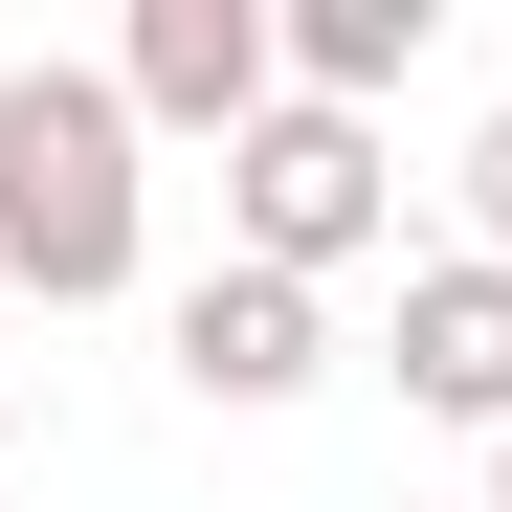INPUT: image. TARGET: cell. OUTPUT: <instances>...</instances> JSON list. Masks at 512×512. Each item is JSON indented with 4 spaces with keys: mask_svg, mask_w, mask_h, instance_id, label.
<instances>
[{
    "mask_svg": "<svg viewBox=\"0 0 512 512\" xmlns=\"http://www.w3.org/2000/svg\"><path fill=\"white\" fill-rule=\"evenodd\" d=\"M134 90L112 67H0V290L45 312H112L134 290Z\"/></svg>",
    "mask_w": 512,
    "mask_h": 512,
    "instance_id": "6da1fadb",
    "label": "cell"
},
{
    "mask_svg": "<svg viewBox=\"0 0 512 512\" xmlns=\"http://www.w3.org/2000/svg\"><path fill=\"white\" fill-rule=\"evenodd\" d=\"M379 223H401V156H379V112H312V90H290L268 134L223 156V268H290V290H334Z\"/></svg>",
    "mask_w": 512,
    "mask_h": 512,
    "instance_id": "7a4b0ae2",
    "label": "cell"
},
{
    "mask_svg": "<svg viewBox=\"0 0 512 512\" xmlns=\"http://www.w3.org/2000/svg\"><path fill=\"white\" fill-rule=\"evenodd\" d=\"M112 90H134V134H268L290 112V0H134V45H112Z\"/></svg>",
    "mask_w": 512,
    "mask_h": 512,
    "instance_id": "3957f363",
    "label": "cell"
},
{
    "mask_svg": "<svg viewBox=\"0 0 512 512\" xmlns=\"http://www.w3.org/2000/svg\"><path fill=\"white\" fill-rule=\"evenodd\" d=\"M379 357H401V401H423V423H468V446H512V268H490V245H446V268H401V334H379Z\"/></svg>",
    "mask_w": 512,
    "mask_h": 512,
    "instance_id": "277c9868",
    "label": "cell"
},
{
    "mask_svg": "<svg viewBox=\"0 0 512 512\" xmlns=\"http://www.w3.org/2000/svg\"><path fill=\"white\" fill-rule=\"evenodd\" d=\"M179 379L268 423V401H312V379H334V312H312L290 268H201V290H179Z\"/></svg>",
    "mask_w": 512,
    "mask_h": 512,
    "instance_id": "5b68a950",
    "label": "cell"
},
{
    "mask_svg": "<svg viewBox=\"0 0 512 512\" xmlns=\"http://www.w3.org/2000/svg\"><path fill=\"white\" fill-rule=\"evenodd\" d=\"M423 23H446V0H290V90L312 112H379L401 67H423Z\"/></svg>",
    "mask_w": 512,
    "mask_h": 512,
    "instance_id": "8992f818",
    "label": "cell"
},
{
    "mask_svg": "<svg viewBox=\"0 0 512 512\" xmlns=\"http://www.w3.org/2000/svg\"><path fill=\"white\" fill-rule=\"evenodd\" d=\"M446 179H468V245H490V268H512V112H490V134L446 156Z\"/></svg>",
    "mask_w": 512,
    "mask_h": 512,
    "instance_id": "52a82bcc",
    "label": "cell"
},
{
    "mask_svg": "<svg viewBox=\"0 0 512 512\" xmlns=\"http://www.w3.org/2000/svg\"><path fill=\"white\" fill-rule=\"evenodd\" d=\"M490 512H512V446H490Z\"/></svg>",
    "mask_w": 512,
    "mask_h": 512,
    "instance_id": "ba28073f",
    "label": "cell"
}]
</instances>
